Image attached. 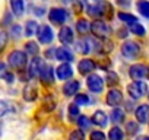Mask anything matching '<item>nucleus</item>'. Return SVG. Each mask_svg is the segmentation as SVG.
<instances>
[{
    "label": "nucleus",
    "instance_id": "1",
    "mask_svg": "<svg viewBox=\"0 0 149 140\" xmlns=\"http://www.w3.org/2000/svg\"><path fill=\"white\" fill-rule=\"evenodd\" d=\"M8 64L13 69V70H24L28 64V54L22 50H13L9 53L8 55Z\"/></svg>",
    "mask_w": 149,
    "mask_h": 140
},
{
    "label": "nucleus",
    "instance_id": "2",
    "mask_svg": "<svg viewBox=\"0 0 149 140\" xmlns=\"http://www.w3.org/2000/svg\"><path fill=\"white\" fill-rule=\"evenodd\" d=\"M91 32H92V35L97 40H107L108 35H110V32H111V28H110V25L105 21L95 19L91 24Z\"/></svg>",
    "mask_w": 149,
    "mask_h": 140
},
{
    "label": "nucleus",
    "instance_id": "3",
    "mask_svg": "<svg viewBox=\"0 0 149 140\" xmlns=\"http://www.w3.org/2000/svg\"><path fill=\"white\" fill-rule=\"evenodd\" d=\"M120 51H121V55L124 58H127V60H136L137 55L140 54V45L136 41L127 40V41H124L121 44Z\"/></svg>",
    "mask_w": 149,
    "mask_h": 140
},
{
    "label": "nucleus",
    "instance_id": "4",
    "mask_svg": "<svg viewBox=\"0 0 149 140\" xmlns=\"http://www.w3.org/2000/svg\"><path fill=\"white\" fill-rule=\"evenodd\" d=\"M127 94L132 99L143 98L148 94V85L142 80H134L130 85H127Z\"/></svg>",
    "mask_w": 149,
    "mask_h": 140
},
{
    "label": "nucleus",
    "instance_id": "5",
    "mask_svg": "<svg viewBox=\"0 0 149 140\" xmlns=\"http://www.w3.org/2000/svg\"><path fill=\"white\" fill-rule=\"evenodd\" d=\"M69 19V12L64 8H51L48 12V21L54 25H61L66 24V21Z\"/></svg>",
    "mask_w": 149,
    "mask_h": 140
},
{
    "label": "nucleus",
    "instance_id": "6",
    "mask_svg": "<svg viewBox=\"0 0 149 140\" xmlns=\"http://www.w3.org/2000/svg\"><path fill=\"white\" fill-rule=\"evenodd\" d=\"M86 86L92 94H101L104 89V79L97 73H91L86 78Z\"/></svg>",
    "mask_w": 149,
    "mask_h": 140
},
{
    "label": "nucleus",
    "instance_id": "7",
    "mask_svg": "<svg viewBox=\"0 0 149 140\" xmlns=\"http://www.w3.org/2000/svg\"><path fill=\"white\" fill-rule=\"evenodd\" d=\"M42 66H44V60H42V58H40L38 55L32 57V60H31L29 64H28V70H26L28 78H29V79L40 78V73H41Z\"/></svg>",
    "mask_w": 149,
    "mask_h": 140
},
{
    "label": "nucleus",
    "instance_id": "8",
    "mask_svg": "<svg viewBox=\"0 0 149 140\" xmlns=\"http://www.w3.org/2000/svg\"><path fill=\"white\" fill-rule=\"evenodd\" d=\"M54 78H56V69H53L50 64H45L42 66L41 69V73H40V80L42 85L45 86H50L54 83Z\"/></svg>",
    "mask_w": 149,
    "mask_h": 140
},
{
    "label": "nucleus",
    "instance_id": "9",
    "mask_svg": "<svg viewBox=\"0 0 149 140\" xmlns=\"http://www.w3.org/2000/svg\"><path fill=\"white\" fill-rule=\"evenodd\" d=\"M37 37H38V42H40V44L48 45V44H51L53 40H54V32H53V29H51L50 25H42V26H40Z\"/></svg>",
    "mask_w": 149,
    "mask_h": 140
},
{
    "label": "nucleus",
    "instance_id": "10",
    "mask_svg": "<svg viewBox=\"0 0 149 140\" xmlns=\"http://www.w3.org/2000/svg\"><path fill=\"white\" fill-rule=\"evenodd\" d=\"M129 76L133 80H142L143 78L148 76V66L142 64V63H136L133 66H130L129 69Z\"/></svg>",
    "mask_w": 149,
    "mask_h": 140
},
{
    "label": "nucleus",
    "instance_id": "11",
    "mask_svg": "<svg viewBox=\"0 0 149 140\" xmlns=\"http://www.w3.org/2000/svg\"><path fill=\"white\" fill-rule=\"evenodd\" d=\"M97 67H98V64L92 58H82L78 63V72H79V75L86 76V75H91Z\"/></svg>",
    "mask_w": 149,
    "mask_h": 140
},
{
    "label": "nucleus",
    "instance_id": "12",
    "mask_svg": "<svg viewBox=\"0 0 149 140\" xmlns=\"http://www.w3.org/2000/svg\"><path fill=\"white\" fill-rule=\"evenodd\" d=\"M58 41L63 44V45H70L73 41H74V32L70 26L67 25H63L58 31Z\"/></svg>",
    "mask_w": 149,
    "mask_h": 140
},
{
    "label": "nucleus",
    "instance_id": "13",
    "mask_svg": "<svg viewBox=\"0 0 149 140\" xmlns=\"http://www.w3.org/2000/svg\"><path fill=\"white\" fill-rule=\"evenodd\" d=\"M121 102H123V94H121V91H118V89H110L108 94H107V96H105V104L108 107L114 108V107L120 105Z\"/></svg>",
    "mask_w": 149,
    "mask_h": 140
},
{
    "label": "nucleus",
    "instance_id": "14",
    "mask_svg": "<svg viewBox=\"0 0 149 140\" xmlns=\"http://www.w3.org/2000/svg\"><path fill=\"white\" fill-rule=\"evenodd\" d=\"M56 76L60 80H69L73 76V69L69 63H61L60 66H57L56 69Z\"/></svg>",
    "mask_w": 149,
    "mask_h": 140
},
{
    "label": "nucleus",
    "instance_id": "15",
    "mask_svg": "<svg viewBox=\"0 0 149 140\" xmlns=\"http://www.w3.org/2000/svg\"><path fill=\"white\" fill-rule=\"evenodd\" d=\"M56 60H58L61 63H70L74 60V55L69 47H58L56 50Z\"/></svg>",
    "mask_w": 149,
    "mask_h": 140
},
{
    "label": "nucleus",
    "instance_id": "16",
    "mask_svg": "<svg viewBox=\"0 0 149 140\" xmlns=\"http://www.w3.org/2000/svg\"><path fill=\"white\" fill-rule=\"evenodd\" d=\"M134 117H136V121H137L139 124L149 123V105H148V104L139 105V107L134 110Z\"/></svg>",
    "mask_w": 149,
    "mask_h": 140
},
{
    "label": "nucleus",
    "instance_id": "17",
    "mask_svg": "<svg viewBox=\"0 0 149 140\" xmlns=\"http://www.w3.org/2000/svg\"><path fill=\"white\" fill-rule=\"evenodd\" d=\"M79 89H81V82L73 80V79L67 80V82L63 85V88H61V91H63V94H64L66 96H74V95L79 92Z\"/></svg>",
    "mask_w": 149,
    "mask_h": 140
},
{
    "label": "nucleus",
    "instance_id": "18",
    "mask_svg": "<svg viewBox=\"0 0 149 140\" xmlns=\"http://www.w3.org/2000/svg\"><path fill=\"white\" fill-rule=\"evenodd\" d=\"M104 6H105V2H98V3L89 5L86 8V13L95 19H101V18H104Z\"/></svg>",
    "mask_w": 149,
    "mask_h": 140
},
{
    "label": "nucleus",
    "instance_id": "19",
    "mask_svg": "<svg viewBox=\"0 0 149 140\" xmlns=\"http://www.w3.org/2000/svg\"><path fill=\"white\" fill-rule=\"evenodd\" d=\"M22 96L26 102H34L37 98H38V88L34 85V83H28L25 88H24V92H22Z\"/></svg>",
    "mask_w": 149,
    "mask_h": 140
},
{
    "label": "nucleus",
    "instance_id": "20",
    "mask_svg": "<svg viewBox=\"0 0 149 140\" xmlns=\"http://www.w3.org/2000/svg\"><path fill=\"white\" fill-rule=\"evenodd\" d=\"M92 123L95 124V125H98V127H101V128H104L107 124H108V117H107V114L104 112V111H101V110H97L94 114H92Z\"/></svg>",
    "mask_w": 149,
    "mask_h": 140
},
{
    "label": "nucleus",
    "instance_id": "21",
    "mask_svg": "<svg viewBox=\"0 0 149 140\" xmlns=\"http://www.w3.org/2000/svg\"><path fill=\"white\" fill-rule=\"evenodd\" d=\"M74 50H76L79 54L85 55L88 53H91V44H89V40L88 38H81L78 41H74Z\"/></svg>",
    "mask_w": 149,
    "mask_h": 140
},
{
    "label": "nucleus",
    "instance_id": "22",
    "mask_svg": "<svg viewBox=\"0 0 149 140\" xmlns=\"http://www.w3.org/2000/svg\"><path fill=\"white\" fill-rule=\"evenodd\" d=\"M10 3V9H12V13L15 16H22L25 13V2L24 0H9Z\"/></svg>",
    "mask_w": 149,
    "mask_h": 140
},
{
    "label": "nucleus",
    "instance_id": "23",
    "mask_svg": "<svg viewBox=\"0 0 149 140\" xmlns=\"http://www.w3.org/2000/svg\"><path fill=\"white\" fill-rule=\"evenodd\" d=\"M38 29H40V25L37 21H26L25 22V28H24V32H25V37L31 38L34 35L38 34Z\"/></svg>",
    "mask_w": 149,
    "mask_h": 140
},
{
    "label": "nucleus",
    "instance_id": "24",
    "mask_svg": "<svg viewBox=\"0 0 149 140\" xmlns=\"http://www.w3.org/2000/svg\"><path fill=\"white\" fill-rule=\"evenodd\" d=\"M74 28H76V31H78L79 35H86V34L91 31V24H89L88 19L81 18V19L76 21V25H74Z\"/></svg>",
    "mask_w": 149,
    "mask_h": 140
},
{
    "label": "nucleus",
    "instance_id": "25",
    "mask_svg": "<svg viewBox=\"0 0 149 140\" xmlns=\"http://www.w3.org/2000/svg\"><path fill=\"white\" fill-rule=\"evenodd\" d=\"M136 8H137V12L143 18L149 19V0H137V2H136Z\"/></svg>",
    "mask_w": 149,
    "mask_h": 140
},
{
    "label": "nucleus",
    "instance_id": "26",
    "mask_svg": "<svg viewBox=\"0 0 149 140\" xmlns=\"http://www.w3.org/2000/svg\"><path fill=\"white\" fill-rule=\"evenodd\" d=\"M56 105H57V102H56V98H54L51 94L45 95V98H44V101H42V108H44V111H47V112H51V111H54Z\"/></svg>",
    "mask_w": 149,
    "mask_h": 140
},
{
    "label": "nucleus",
    "instance_id": "27",
    "mask_svg": "<svg viewBox=\"0 0 149 140\" xmlns=\"http://www.w3.org/2000/svg\"><path fill=\"white\" fill-rule=\"evenodd\" d=\"M124 117H126V112L121 110V108H118V107H114L113 108V111H111V121L113 123H116V124H120V123H123L124 121Z\"/></svg>",
    "mask_w": 149,
    "mask_h": 140
},
{
    "label": "nucleus",
    "instance_id": "28",
    "mask_svg": "<svg viewBox=\"0 0 149 140\" xmlns=\"http://www.w3.org/2000/svg\"><path fill=\"white\" fill-rule=\"evenodd\" d=\"M127 26H129V31L133 35H136V37H145V34H146V29H145V26L140 22H134V24L127 25Z\"/></svg>",
    "mask_w": 149,
    "mask_h": 140
},
{
    "label": "nucleus",
    "instance_id": "29",
    "mask_svg": "<svg viewBox=\"0 0 149 140\" xmlns=\"http://www.w3.org/2000/svg\"><path fill=\"white\" fill-rule=\"evenodd\" d=\"M118 19H120L123 24H126V26H127V25H132V24H134V22H139L137 16H134V15H132V13H127V12H120V13H118Z\"/></svg>",
    "mask_w": 149,
    "mask_h": 140
},
{
    "label": "nucleus",
    "instance_id": "30",
    "mask_svg": "<svg viewBox=\"0 0 149 140\" xmlns=\"http://www.w3.org/2000/svg\"><path fill=\"white\" fill-rule=\"evenodd\" d=\"M25 53H26L28 55H32V57L38 55V53H40V45H38V42H35V41H28V42L25 44Z\"/></svg>",
    "mask_w": 149,
    "mask_h": 140
},
{
    "label": "nucleus",
    "instance_id": "31",
    "mask_svg": "<svg viewBox=\"0 0 149 140\" xmlns=\"http://www.w3.org/2000/svg\"><path fill=\"white\" fill-rule=\"evenodd\" d=\"M76 121H78V125H79V128H81L82 131L89 130V127H91V124H92V120H91L89 117H86V115H79Z\"/></svg>",
    "mask_w": 149,
    "mask_h": 140
},
{
    "label": "nucleus",
    "instance_id": "32",
    "mask_svg": "<svg viewBox=\"0 0 149 140\" xmlns=\"http://www.w3.org/2000/svg\"><path fill=\"white\" fill-rule=\"evenodd\" d=\"M123 137H124V133H123V130H121L120 127H117V125H114V127L110 130V133H108V140H123Z\"/></svg>",
    "mask_w": 149,
    "mask_h": 140
},
{
    "label": "nucleus",
    "instance_id": "33",
    "mask_svg": "<svg viewBox=\"0 0 149 140\" xmlns=\"http://www.w3.org/2000/svg\"><path fill=\"white\" fill-rule=\"evenodd\" d=\"M139 131H140V127H139V123L137 121H127V124H126V133L129 136H136Z\"/></svg>",
    "mask_w": 149,
    "mask_h": 140
},
{
    "label": "nucleus",
    "instance_id": "34",
    "mask_svg": "<svg viewBox=\"0 0 149 140\" xmlns=\"http://www.w3.org/2000/svg\"><path fill=\"white\" fill-rule=\"evenodd\" d=\"M118 80H120L118 79V75L116 72H113V70H108L107 75H105V83L108 86H116L118 83Z\"/></svg>",
    "mask_w": 149,
    "mask_h": 140
},
{
    "label": "nucleus",
    "instance_id": "35",
    "mask_svg": "<svg viewBox=\"0 0 149 140\" xmlns=\"http://www.w3.org/2000/svg\"><path fill=\"white\" fill-rule=\"evenodd\" d=\"M67 114H69V120H74L76 117H79L81 115V111H79V105H76V104H70L69 105V108H67Z\"/></svg>",
    "mask_w": 149,
    "mask_h": 140
},
{
    "label": "nucleus",
    "instance_id": "36",
    "mask_svg": "<svg viewBox=\"0 0 149 140\" xmlns=\"http://www.w3.org/2000/svg\"><path fill=\"white\" fill-rule=\"evenodd\" d=\"M13 111V107L10 102L8 101H0V117H5L6 114L12 112Z\"/></svg>",
    "mask_w": 149,
    "mask_h": 140
},
{
    "label": "nucleus",
    "instance_id": "37",
    "mask_svg": "<svg viewBox=\"0 0 149 140\" xmlns=\"http://www.w3.org/2000/svg\"><path fill=\"white\" fill-rule=\"evenodd\" d=\"M9 35H10L13 40H19V38L22 37V26L18 25V24L12 25L10 29H9Z\"/></svg>",
    "mask_w": 149,
    "mask_h": 140
},
{
    "label": "nucleus",
    "instance_id": "38",
    "mask_svg": "<svg viewBox=\"0 0 149 140\" xmlns=\"http://www.w3.org/2000/svg\"><path fill=\"white\" fill-rule=\"evenodd\" d=\"M74 104L81 105V107L88 105L89 104V96L86 94H76V95H74Z\"/></svg>",
    "mask_w": 149,
    "mask_h": 140
},
{
    "label": "nucleus",
    "instance_id": "39",
    "mask_svg": "<svg viewBox=\"0 0 149 140\" xmlns=\"http://www.w3.org/2000/svg\"><path fill=\"white\" fill-rule=\"evenodd\" d=\"M69 140H85V134H84V131L81 128L79 130H73L69 134Z\"/></svg>",
    "mask_w": 149,
    "mask_h": 140
},
{
    "label": "nucleus",
    "instance_id": "40",
    "mask_svg": "<svg viewBox=\"0 0 149 140\" xmlns=\"http://www.w3.org/2000/svg\"><path fill=\"white\" fill-rule=\"evenodd\" d=\"M105 139H107L105 134L102 131H100V130H95V131H92L89 134V140H105Z\"/></svg>",
    "mask_w": 149,
    "mask_h": 140
},
{
    "label": "nucleus",
    "instance_id": "41",
    "mask_svg": "<svg viewBox=\"0 0 149 140\" xmlns=\"http://www.w3.org/2000/svg\"><path fill=\"white\" fill-rule=\"evenodd\" d=\"M6 42H8V34L6 32H0V53L5 50Z\"/></svg>",
    "mask_w": 149,
    "mask_h": 140
},
{
    "label": "nucleus",
    "instance_id": "42",
    "mask_svg": "<svg viewBox=\"0 0 149 140\" xmlns=\"http://www.w3.org/2000/svg\"><path fill=\"white\" fill-rule=\"evenodd\" d=\"M56 50H57V48H54V47L48 48V50L44 53V57H45V58H50V60H56Z\"/></svg>",
    "mask_w": 149,
    "mask_h": 140
},
{
    "label": "nucleus",
    "instance_id": "43",
    "mask_svg": "<svg viewBox=\"0 0 149 140\" xmlns=\"http://www.w3.org/2000/svg\"><path fill=\"white\" fill-rule=\"evenodd\" d=\"M72 3H73V9H74V12H76V13H81L84 10V5H82L81 0H73Z\"/></svg>",
    "mask_w": 149,
    "mask_h": 140
},
{
    "label": "nucleus",
    "instance_id": "44",
    "mask_svg": "<svg viewBox=\"0 0 149 140\" xmlns=\"http://www.w3.org/2000/svg\"><path fill=\"white\" fill-rule=\"evenodd\" d=\"M9 73V70H8V66L3 63V61H0V79H5V76Z\"/></svg>",
    "mask_w": 149,
    "mask_h": 140
},
{
    "label": "nucleus",
    "instance_id": "45",
    "mask_svg": "<svg viewBox=\"0 0 149 140\" xmlns=\"http://www.w3.org/2000/svg\"><path fill=\"white\" fill-rule=\"evenodd\" d=\"M32 13L35 15V16H44V12H45V9L44 8H41V6H32Z\"/></svg>",
    "mask_w": 149,
    "mask_h": 140
},
{
    "label": "nucleus",
    "instance_id": "46",
    "mask_svg": "<svg viewBox=\"0 0 149 140\" xmlns=\"http://www.w3.org/2000/svg\"><path fill=\"white\" fill-rule=\"evenodd\" d=\"M10 24H12V15L10 13H6L3 16V19H2V26H8Z\"/></svg>",
    "mask_w": 149,
    "mask_h": 140
},
{
    "label": "nucleus",
    "instance_id": "47",
    "mask_svg": "<svg viewBox=\"0 0 149 140\" xmlns=\"http://www.w3.org/2000/svg\"><path fill=\"white\" fill-rule=\"evenodd\" d=\"M127 34H129V31H127V26L126 28H120V29H117V37L118 38H127Z\"/></svg>",
    "mask_w": 149,
    "mask_h": 140
},
{
    "label": "nucleus",
    "instance_id": "48",
    "mask_svg": "<svg viewBox=\"0 0 149 140\" xmlns=\"http://www.w3.org/2000/svg\"><path fill=\"white\" fill-rule=\"evenodd\" d=\"M5 82H6V83H9V85L15 82V76H13V73H12V72H9V73L5 76Z\"/></svg>",
    "mask_w": 149,
    "mask_h": 140
},
{
    "label": "nucleus",
    "instance_id": "49",
    "mask_svg": "<svg viewBox=\"0 0 149 140\" xmlns=\"http://www.w3.org/2000/svg\"><path fill=\"white\" fill-rule=\"evenodd\" d=\"M116 3L120 8H129L130 6V0H116Z\"/></svg>",
    "mask_w": 149,
    "mask_h": 140
},
{
    "label": "nucleus",
    "instance_id": "50",
    "mask_svg": "<svg viewBox=\"0 0 149 140\" xmlns=\"http://www.w3.org/2000/svg\"><path fill=\"white\" fill-rule=\"evenodd\" d=\"M136 140H149V137H148V136H139Z\"/></svg>",
    "mask_w": 149,
    "mask_h": 140
},
{
    "label": "nucleus",
    "instance_id": "51",
    "mask_svg": "<svg viewBox=\"0 0 149 140\" xmlns=\"http://www.w3.org/2000/svg\"><path fill=\"white\" fill-rule=\"evenodd\" d=\"M89 2H92V3H98L100 0H89Z\"/></svg>",
    "mask_w": 149,
    "mask_h": 140
},
{
    "label": "nucleus",
    "instance_id": "52",
    "mask_svg": "<svg viewBox=\"0 0 149 140\" xmlns=\"http://www.w3.org/2000/svg\"><path fill=\"white\" fill-rule=\"evenodd\" d=\"M148 79H149V67H148Z\"/></svg>",
    "mask_w": 149,
    "mask_h": 140
},
{
    "label": "nucleus",
    "instance_id": "53",
    "mask_svg": "<svg viewBox=\"0 0 149 140\" xmlns=\"http://www.w3.org/2000/svg\"><path fill=\"white\" fill-rule=\"evenodd\" d=\"M148 98H149V92H148Z\"/></svg>",
    "mask_w": 149,
    "mask_h": 140
}]
</instances>
